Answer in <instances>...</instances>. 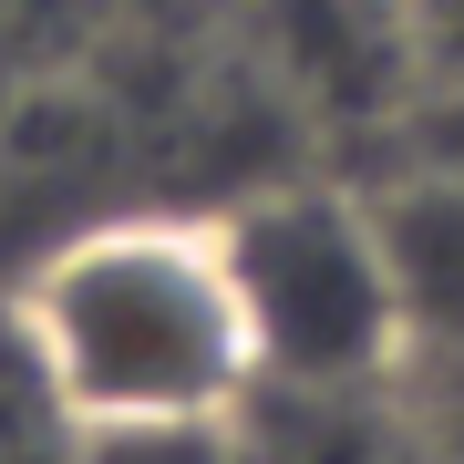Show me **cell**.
I'll return each mask as SVG.
<instances>
[{
    "mask_svg": "<svg viewBox=\"0 0 464 464\" xmlns=\"http://www.w3.org/2000/svg\"><path fill=\"white\" fill-rule=\"evenodd\" d=\"M11 341L63 433L237 423L258 392V341L217 217H93L32 258Z\"/></svg>",
    "mask_w": 464,
    "mask_h": 464,
    "instance_id": "obj_1",
    "label": "cell"
},
{
    "mask_svg": "<svg viewBox=\"0 0 464 464\" xmlns=\"http://www.w3.org/2000/svg\"><path fill=\"white\" fill-rule=\"evenodd\" d=\"M217 227H227V258H237L258 382H310V392L392 382V362L413 351V320H402V279H392L372 197L268 186V197L227 207Z\"/></svg>",
    "mask_w": 464,
    "mask_h": 464,
    "instance_id": "obj_2",
    "label": "cell"
},
{
    "mask_svg": "<svg viewBox=\"0 0 464 464\" xmlns=\"http://www.w3.org/2000/svg\"><path fill=\"white\" fill-rule=\"evenodd\" d=\"M248 464H444V444H423L402 413H382V382H258L248 413H237Z\"/></svg>",
    "mask_w": 464,
    "mask_h": 464,
    "instance_id": "obj_3",
    "label": "cell"
},
{
    "mask_svg": "<svg viewBox=\"0 0 464 464\" xmlns=\"http://www.w3.org/2000/svg\"><path fill=\"white\" fill-rule=\"evenodd\" d=\"M372 207H382V248H392L413 341H454L464 351V176L444 166L413 197H372Z\"/></svg>",
    "mask_w": 464,
    "mask_h": 464,
    "instance_id": "obj_4",
    "label": "cell"
},
{
    "mask_svg": "<svg viewBox=\"0 0 464 464\" xmlns=\"http://www.w3.org/2000/svg\"><path fill=\"white\" fill-rule=\"evenodd\" d=\"M72 464H248L237 423H134V433H72Z\"/></svg>",
    "mask_w": 464,
    "mask_h": 464,
    "instance_id": "obj_5",
    "label": "cell"
},
{
    "mask_svg": "<svg viewBox=\"0 0 464 464\" xmlns=\"http://www.w3.org/2000/svg\"><path fill=\"white\" fill-rule=\"evenodd\" d=\"M0 464H21V454H11V444H0Z\"/></svg>",
    "mask_w": 464,
    "mask_h": 464,
    "instance_id": "obj_6",
    "label": "cell"
},
{
    "mask_svg": "<svg viewBox=\"0 0 464 464\" xmlns=\"http://www.w3.org/2000/svg\"><path fill=\"white\" fill-rule=\"evenodd\" d=\"M444 464H464V454H444Z\"/></svg>",
    "mask_w": 464,
    "mask_h": 464,
    "instance_id": "obj_7",
    "label": "cell"
}]
</instances>
